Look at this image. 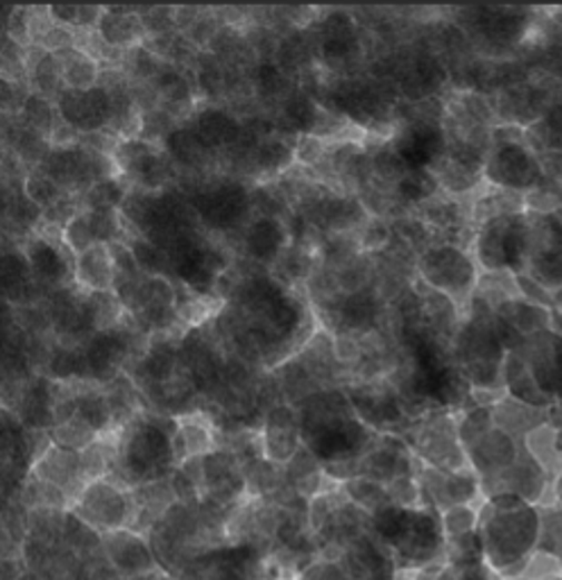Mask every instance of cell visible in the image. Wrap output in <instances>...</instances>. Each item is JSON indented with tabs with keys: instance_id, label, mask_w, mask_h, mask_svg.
Listing matches in <instances>:
<instances>
[{
	"instance_id": "obj_37",
	"label": "cell",
	"mask_w": 562,
	"mask_h": 580,
	"mask_svg": "<svg viewBox=\"0 0 562 580\" xmlns=\"http://www.w3.org/2000/svg\"><path fill=\"white\" fill-rule=\"evenodd\" d=\"M93 238L98 245H114V243H128L130 232L125 225L120 212L116 209H93L87 212Z\"/></svg>"
},
{
	"instance_id": "obj_34",
	"label": "cell",
	"mask_w": 562,
	"mask_h": 580,
	"mask_svg": "<svg viewBox=\"0 0 562 580\" xmlns=\"http://www.w3.org/2000/svg\"><path fill=\"white\" fill-rule=\"evenodd\" d=\"M343 492H345L347 501H352L354 505H358L363 512L369 514V518H372V514L382 512L384 508L393 505L386 485H382V483H377V481H372V479L356 476V479H352V481H345V483H343Z\"/></svg>"
},
{
	"instance_id": "obj_54",
	"label": "cell",
	"mask_w": 562,
	"mask_h": 580,
	"mask_svg": "<svg viewBox=\"0 0 562 580\" xmlns=\"http://www.w3.org/2000/svg\"><path fill=\"white\" fill-rule=\"evenodd\" d=\"M435 580H461V573H459V569L454 564H445L443 571L435 576Z\"/></svg>"
},
{
	"instance_id": "obj_47",
	"label": "cell",
	"mask_w": 562,
	"mask_h": 580,
	"mask_svg": "<svg viewBox=\"0 0 562 580\" xmlns=\"http://www.w3.org/2000/svg\"><path fill=\"white\" fill-rule=\"evenodd\" d=\"M61 240H65V245H67L76 256L82 254V252H87L89 247L98 245L96 238H93V232H91L87 212H80V214L65 227V232H61Z\"/></svg>"
},
{
	"instance_id": "obj_30",
	"label": "cell",
	"mask_w": 562,
	"mask_h": 580,
	"mask_svg": "<svg viewBox=\"0 0 562 580\" xmlns=\"http://www.w3.org/2000/svg\"><path fill=\"white\" fill-rule=\"evenodd\" d=\"M61 63V76L65 85L71 91H89L100 85L102 80V63L93 59L89 52L80 50L78 46L55 52Z\"/></svg>"
},
{
	"instance_id": "obj_27",
	"label": "cell",
	"mask_w": 562,
	"mask_h": 580,
	"mask_svg": "<svg viewBox=\"0 0 562 580\" xmlns=\"http://www.w3.org/2000/svg\"><path fill=\"white\" fill-rule=\"evenodd\" d=\"M517 216V214H515ZM513 216L487 220L474 236L476 264L485 273H511L509 271V229Z\"/></svg>"
},
{
	"instance_id": "obj_4",
	"label": "cell",
	"mask_w": 562,
	"mask_h": 580,
	"mask_svg": "<svg viewBox=\"0 0 562 580\" xmlns=\"http://www.w3.org/2000/svg\"><path fill=\"white\" fill-rule=\"evenodd\" d=\"M483 553L496 562H513L535 540V512L515 494L490 497L479 520Z\"/></svg>"
},
{
	"instance_id": "obj_15",
	"label": "cell",
	"mask_w": 562,
	"mask_h": 580,
	"mask_svg": "<svg viewBox=\"0 0 562 580\" xmlns=\"http://www.w3.org/2000/svg\"><path fill=\"white\" fill-rule=\"evenodd\" d=\"M102 553L120 580H132L152 571H161V562L148 535L132 529H120L102 535Z\"/></svg>"
},
{
	"instance_id": "obj_14",
	"label": "cell",
	"mask_w": 562,
	"mask_h": 580,
	"mask_svg": "<svg viewBox=\"0 0 562 580\" xmlns=\"http://www.w3.org/2000/svg\"><path fill=\"white\" fill-rule=\"evenodd\" d=\"M290 243L293 236L286 220L255 216L238 234L234 249L238 259L270 273V268L279 262V256L290 247Z\"/></svg>"
},
{
	"instance_id": "obj_16",
	"label": "cell",
	"mask_w": 562,
	"mask_h": 580,
	"mask_svg": "<svg viewBox=\"0 0 562 580\" xmlns=\"http://www.w3.org/2000/svg\"><path fill=\"white\" fill-rule=\"evenodd\" d=\"M59 118L65 120L78 135L105 132L111 120V98L109 91L98 85L89 91L67 89L55 102Z\"/></svg>"
},
{
	"instance_id": "obj_40",
	"label": "cell",
	"mask_w": 562,
	"mask_h": 580,
	"mask_svg": "<svg viewBox=\"0 0 562 580\" xmlns=\"http://www.w3.org/2000/svg\"><path fill=\"white\" fill-rule=\"evenodd\" d=\"M105 8L98 6H52L50 17L55 23L71 28L76 32L82 30H98Z\"/></svg>"
},
{
	"instance_id": "obj_11",
	"label": "cell",
	"mask_w": 562,
	"mask_h": 580,
	"mask_svg": "<svg viewBox=\"0 0 562 580\" xmlns=\"http://www.w3.org/2000/svg\"><path fill=\"white\" fill-rule=\"evenodd\" d=\"M356 417L377 433L404 435L413 420L408 417L397 391L388 379L352 383L345 389Z\"/></svg>"
},
{
	"instance_id": "obj_36",
	"label": "cell",
	"mask_w": 562,
	"mask_h": 580,
	"mask_svg": "<svg viewBox=\"0 0 562 580\" xmlns=\"http://www.w3.org/2000/svg\"><path fill=\"white\" fill-rule=\"evenodd\" d=\"M128 245L132 247L135 259L141 268L144 275L150 277H166L172 282V266H170V256L164 247H159L157 243L141 238V236H130Z\"/></svg>"
},
{
	"instance_id": "obj_32",
	"label": "cell",
	"mask_w": 562,
	"mask_h": 580,
	"mask_svg": "<svg viewBox=\"0 0 562 580\" xmlns=\"http://www.w3.org/2000/svg\"><path fill=\"white\" fill-rule=\"evenodd\" d=\"M82 474L87 485L93 481L111 479L118 461V449H116V438L114 435H102L93 444H89L82 454Z\"/></svg>"
},
{
	"instance_id": "obj_38",
	"label": "cell",
	"mask_w": 562,
	"mask_h": 580,
	"mask_svg": "<svg viewBox=\"0 0 562 580\" xmlns=\"http://www.w3.org/2000/svg\"><path fill=\"white\" fill-rule=\"evenodd\" d=\"M48 435H50V442H52V444H57V446H61V449L78 451V454H82V451H85L89 444H93L98 438H102V435H98L85 420H80L78 415H76L73 420L65 422V424L52 426V429L48 431Z\"/></svg>"
},
{
	"instance_id": "obj_39",
	"label": "cell",
	"mask_w": 562,
	"mask_h": 580,
	"mask_svg": "<svg viewBox=\"0 0 562 580\" xmlns=\"http://www.w3.org/2000/svg\"><path fill=\"white\" fill-rule=\"evenodd\" d=\"M19 116L28 127H32V130L39 132L43 139H48V141L52 139V132H55V127L59 122V114H57L55 102L32 94L28 98V102L23 105V111Z\"/></svg>"
},
{
	"instance_id": "obj_21",
	"label": "cell",
	"mask_w": 562,
	"mask_h": 580,
	"mask_svg": "<svg viewBox=\"0 0 562 580\" xmlns=\"http://www.w3.org/2000/svg\"><path fill=\"white\" fill-rule=\"evenodd\" d=\"M43 483L55 485L57 490L65 492L73 505V501L82 494L87 488L85 474H82V461L78 451L61 449L57 444H50L46 449V454L32 465L30 474Z\"/></svg>"
},
{
	"instance_id": "obj_17",
	"label": "cell",
	"mask_w": 562,
	"mask_h": 580,
	"mask_svg": "<svg viewBox=\"0 0 562 580\" xmlns=\"http://www.w3.org/2000/svg\"><path fill=\"white\" fill-rule=\"evenodd\" d=\"M247 497L245 492V474L243 463L231 454L229 449L218 446L205 456V497L220 508H234L238 501Z\"/></svg>"
},
{
	"instance_id": "obj_44",
	"label": "cell",
	"mask_w": 562,
	"mask_h": 580,
	"mask_svg": "<svg viewBox=\"0 0 562 580\" xmlns=\"http://www.w3.org/2000/svg\"><path fill=\"white\" fill-rule=\"evenodd\" d=\"M391 240H393V225L386 218L369 216V220L358 232V243L363 254H379L391 245Z\"/></svg>"
},
{
	"instance_id": "obj_43",
	"label": "cell",
	"mask_w": 562,
	"mask_h": 580,
	"mask_svg": "<svg viewBox=\"0 0 562 580\" xmlns=\"http://www.w3.org/2000/svg\"><path fill=\"white\" fill-rule=\"evenodd\" d=\"M443 520V531H445V540H459L463 535L476 533L479 531V512L470 505H456L450 508L445 512H441Z\"/></svg>"
},
{
	"instance_id": "obj_13",
	"label": "cell",
	"mask_w": 562,
	"mask_h": 580,
	"mask_svg": "<svg viewBox=\"0 0 562 580\" xmlns=\"http://www.w3.org/2000/svg\"><path fill=\"white\" fill-rule=\"evenodd\" d=\"M30 262L32 275L46 295L76 286V254L61 240V234L50 236L39 229L21 243Z\"/></svg>"
},
{
	"instance_id": "obj_52",
	"label": "cell",
	"mask_w": 562,
	"mask_h": 580,
	"mask_svg": "<svg viewBox=\"0 0 562 580\" xmlns=\"http://www.w3.org/2000/svg\"><path fill=\"white\" fill-rule=\"evenodd\" d=\"M73 46H76V30L65 28L59 23H55L50 28V32L43 37V41L39 43V48H43L46 52H61L67 48H73Z\"/></svg>"
},
{
	"instance_id": "obj_42",
	"label": "cell",
	"mask_w": 562,
	"mask_h": 580,
	"mask_svg": "<svg viewBox=\"0 0 562 580\" xmlns=\"http://www.w3.org/2000/svg\"><path fill=\"white\" fill-rule=\"evenodd\" d=\"M456 426H459V438H461L463 446L467 449L481 435H485L490 429H494L492 406H474V409L465 411L461 417H456Z\"/></svg>"
},
{
	"instance_id": "obj_20",
	"label": "cell",
	"mask_w": 562,
	"mask_h": 580,
	"mask_svg": "<svg viewBox=\"0 0 562 580\" xmlns=\"http://www.w3.org/2000/svg\"><path fill=\"white\" fill-rule=\"evenodd\" d=\"M189 122L194 125V130L200 135V139L223 157V161L225 155L238 146L245 130L243 116H238L227 105L216 102L200 105Z\"/></svg>"
},
{
	"instance_id": "obj_55",
	"label": "cell",
	"mask_w": 562,
	"mask_h": 580,
	"mask_svg": "<svg viewBox=\"0 0 562 580\" xmlns=\"http://www.w3.org/2000/svg\"><path fill=\"white\" fill-rule=\"evenodd\" d=\"M461 580H483V578L476 573H461Z\"/></svg>"
},
{
	"instance_id": "obj_1",
	"label": "cell",
	"mask_w": 562,
	"mask_h": 580,
	"mask_svg": "<svg viewBox=\"0 0 562 580\" xmlns=\"http://www.w3.org/2000/svg\"><path fill=\"white\" fill-rule=\"evenodd\" d=\"M302 440L323 461V465L361 459L372 442L379 438L377 431L365 426L345 393V389L323 391L297 406Z\"/></svg>"
},
{
	"instance_id": "obj_50",
	"label": "cell",
	"mask_w": 562,
	"mask_h": 580,
	"mask_svg": "<svg viewBox=\"0 0 562 580\" xmlns=\"http://www.w3.org/2000/svg\"><path fill=\"white\" fill-rule=\"evenodd\" d=\"M141 19L148 37H161L177 32L175 8H141Z\"/></svg>"
},
{
	"instance_id": "obj_46",
	"label": "cell",
	"mask_w": 562,
	"mask_h": 580,
	"mask_svg": "<svg viewBox=\"0 0 562 580\" xmlns=\"http://www.w3.org/2000/svg\"><path fill=\"white\" fill-rule=\"evenodd\" d=\"M386 490H388L391 503L397 505V508H404V510L424 508V503H422V488H420L417 476H400L393 483H388Z\"/></svg>"
},
{
	"instance_id": "obj_56",
	"label": "cell",
	"mask_w": 562,
	"mask_h": 580,
	"mask_svg": "<svg viewBox=\"0 0 562 580\" xmlns=\"http://www.w3.org/2000/svg\"><path fill=\"white\" fill-rule=\"evenodd\" d=\"M558 57H560V61H562V30H560V46H558Z\"/></svg>"
},
{
	"instance_id": "obj_19",
	"label": "cell",
	"mask_w": 562,
	"mask_h": 580,
	"mask_svg": "<svg viewBox=\"0 0 562 580\" xmlns=\"http://www.w3.org/2000/svg\"><path fill=\"white\" fill-rule=\"evenodd\" d=\"M465 451H467V461H470L472 472H476V476H481L483 481L504 474L520 459L517 440L511 433L496 429V426L490 429L485 435H481Z\"/></svg>"
},
{
	"instance_id": "obj_7",
	"label": "cell",
	"mask_w": 562,
	"mask_h": 580,
	"mask_svg": "<svg viewBox=\"0 0 562 580\" xmlns=\"http://www.w3.org/2000/svg\"><path fill=\"white\" fill-rule=\"evenodd\" d=\"M417 277L433 291L454 299L459 306L472 299L479 284L476 259L454 243H438L417 256Z\"/></svg>"
},
{
	"instance_id": "obj_53",
	"label": "cell",
	"mask_w": 562,
	"mask_h": 580,
	"mask_svg": "<svg viewBox=\"0 0 562 580\" xmlns=\"http://www.w3.org/2000/svg\"><path fill=\"white\" fill-rule=\"evenodd\" d=\"M391 580H420V571L411 567H397Z\"/></svg>"
},
{
	"instance_id": "obj_28",
	"label": "cell",
	"mask_w": 562,
	"mask_h": 580,
	"mask_svg": "<svg viewBox=\"0 0 562 580\" xmlns=\"http://www.w3.org/2000/svg\"><path fill=\"white\" fill-rule=\"evenodd\" d=\"M76 286L85 293H111L116 268L109 245H93L76 256Z\"/></svg>"
},
{
	"instance_id": "obj_29",
	"label": "cell",
	"mask_w": 562,
	"mask_h": 580,
	"mask_svg": "<svg viewBox=\"0 0 562 580\" xmlns=\"http://www.w3.org/2000/svg\"><path fill=\"white\" fill-rule=\"evenodd\" d=\"M76 415L85 420L98 435L114 433V415H111L109 397L105 393V385L91 381H78Z\"/></svg>"
},
{
	"instance_id": "obj_26",
	"label": "cell",
	"mask_w": 562,
	"mask_h": 580,
	"mask_svg": "<svg viewBox=\"0 0 562 580\" xmlns=\"http://www.w3.org/2000/svg\"><path fill=\"white\" fill-rule=\"evenodd\" d=\"M102 41L116 50L128 52L141 46L148 39L141 8H105V14L98 26Z\"/></svg>"
},
{
	"instance_id": "obj_41",
	"label": "cell",
	"mask_w": 562,
	"mask_h": 580,
	"mask_svg": "<svg viewBox=\"0 0 562 580\" xmlns=\"http://www.w3.org/2000/svg\"><path fill=\"white\" fill-rule=\"evenodd\" d=\"M23 190H26V196H28L37 207H41L43 212L50 209V207H55L57 203L69 198L67 193L61 190L41 168L28 170V175H26V179H23Z\"/></svg>"
},
{
	"instance_id": "obj_2",
	"label": "cell",
	"mask_w": 562,
	"mask_h": 580,
	"mask_svg": "<svg viewBox=\"0 0 562 580\" xmlns=\"http://www.w3.org/2000/svg\"><path fill=\"white\" fill-rule=\"evenodd\" d=\"M175 417L152 411L139 413L114 433L118 461L111 481L125 488H139L150 481L168 479L177 470L172 451Z\"/></svg>"
},
{
	"instance_id": "obj_33",
	"label": "cell",
	"mask_w": 562,
	"mask_h": 580,
	"mask_svg": "<svg viewBox=\"0 0 562 580\" xmlns=\"http://www.w3.org/2000/svg\"><path fill=\"white\" fill-rule=\"evenodd\" d=\"M130 193V184L125 181L122 175L116 177H107L96 181L85 196L80 198L82 212H93V209H116L120 212L125 198H128Z\"/></svg>"
},
{
	"instance_id": "obj_24",
	"label": "cell",
	"mask_w": 562,
	"mask_h": 580,
	"mask_svg": "<svg viewBox=\"0 0 562 580\" xmlns=\"http://www.w3.org/2000/svg\"><path fill=\"white\" fill-rule=\"evenodd\" d=\"M218 449V429L214 420L205 413H191L175 417V433H172V451L177 468L189 461L211 454Z\"/></svg>"
},
{
	"instance_id": "obj_10",
	"label": "cell",
	"mask_w": 562,
	"mask_h": 580,
	"mask_svg": "<svg viewBox=\"0 0 562 580\" xmlns=\"http://www.w3.org/2000/svg\"><path fill=\"white\" fill-rule=\"evenodd\" d=\"M71 512L96 529L100 535L120 529H132L135 522V497L132 490L111 479L89 483L73 501Z\"/></svg>"
},
{
	"instance_id": "obj_9",
	"label": "cell",
	"mask_w": 562,
	"mask_h": 580,
	"mask_svg": "<svg viewBox=\"0 0 562 580\" xmlns=\"http://www.w3.org/2000/svg\"><path fill=\"white\" fill-rule=\"evenodd\" d=\"M114 161L125 181L139 190L161 193L179 186L181 181V173L164 146H155L144 139L118 141Z\"/></svg>"
},
{
	"instance_id": "obj_8",
	"label": "cell",
	"mask_w": 562,
	"mask_h": 580,
	"mask_svg": "<svg viewBox=\"0 0 562 580\" xmlns=\"http://www.w3.org/2000/svg\"><path fill=\"white\" fill-rule=\"evenodd\" d=\"M459 17L456 26L487 57H499L520 43L531 21L524 8H463Z\"/></svg>"
},
{
	"instance_id": "obj_22",
	"label": "cell",
	"mask_w": 562,
	"mask_h": 580,
	"mask_svg": "<svg viewBox=\"0 0 562 580\" xmlns=\"http://www.w3.org/2000/svg\"><path fill=\"white\" fill-rule=\"evenodd\" d=\"M3 295L8 306L23 308V306H39L46 302V293L37 284L30 262L26 256L23 245L10 247L6 243V254H3Z\"/></svg>"
},
{
	"instance_id": "obj_51",
	"label": "cell",
	"mask_w": 562,
	"mask_h": 580,
	"mask_svg": "<svg viewBox=\"0 0 562 580\" xmlns=\"http://www.w3.org/2000/svg\"><path fill=\"white\" fill-rule=\"evenodd\" d=\"M30 14L32 8H10V14L6 17V37L17 41L23 48H30Z\"/></svg>"
},
{
	"instance_id": "obj_23",
	"label": "cell",
	"mask_w": 562,
	"mask_h": 580,
	"mask_svg": "<svg viewBox=\"0 0 562 580\" xmlns=\"http://www.w3.org/2000/svg\"><path fill=\"white\" fill-rule=\"evenodd\" d=\"M304 367L314 374V379L321 383L323 391L345 389L347 385V372L336 354V341L334 336L318 327V332L308 338V343L297 352Z\"/></svg>"
},
{
	"instance_id": "obj_5",
	"label": "cell",
	"mask_w": 562,
	"mask_h": 580,
	"mask_svg": "<svg viewBox=\"0 0 562 580\" xmlns=\"http://www.w3.org/2000/svg\"><path fill=\"white\" fill-rule=\"evenodd\" d=\"M483 179L511 193H531L546 179L542 161L524 141L517 125L494 127Z\"/></svg>"
},
{
	"instance_id": "obj_18",
	"label": "cell",
	"mask_w": 562,
	"mask_h": 580,
	"mask_svg": "<svg viewBox=\"0 0 562 580\" xmlns=\"http://www.w3.org/2000/svg\"><path fill=\"white\" fill-rule=\"evenodd\" d=\"M262 435H264L266 459L277 465H288L304 444L297 409L284 402L275 404L266 413Z\"/></svg>"
},
{
	"instance_id": "obj_12",
	"label": "cell",
	"mask_w": 562,
	"mask_h": 580,
	"mask_svg": "<svg viewBox=\"0 0 562 580\" xmlns=\"http://www.w3.org/2000/svg\"><path fill=\"white\" fill-rule=\"evenodd\" d=\"M318 325L336 336H367L386 327L388 306L374 291L341 295L332 304L314 311Z\"/></svg>"
},
{
	"instance_id": "obj_31",
	"label": "cell",
	"mask_w": 562,
	"mask_h": 580,
	"mask_svg": "<svg viewBox=\"0 0 562 580\" xmlns=\"http://www.w3.org/2000/svg\"><path fill=\"white\" fill-rule=\"evenodd\" d=\"M243 474H245L247 499H270L282 488H286L284 465H277L268 459H257L253 463L243 465Z\"/></svg>"
},
{
	"instance_id": "obj_35",
	"label": "cell",
	"mask_w": 562,
	"mask_h": 580,
	"mask_svg": "<svg viewBox=\"0 0 562 580\" xmlns=\"http://www.w3.org/2000/svg\"><path fill=\"white\" fill-rule=\"evenodd\" d=\"M17 499L28 508V510H71V501L69 497L57 490L50 483H43L34 476H28L26 483L21 485Z\"/></svg>"
},
{
	"instance_id": "obj_45",
	"label": "cell",
	"mask_w": 562,
	"mask_h": 580,
	"mask_svg": "<svg viewBox=\"0 0 562 580\" xmlns=\"http://www.w3.org/2000/svg\"><path fill=\"white\" fill-rule=\"evenodd\" d=\"M284 472H286V485L295 488L299 481L325 472V465L314 454V451H310L306 444H302V449L293 456V461L288 465H284Z\"/></svg>"
},
{
	"instance_id": "obj_48",
	"label": "cell",
	"mask_w": 562,
	"mask_h": 580,
	"mask_svg": "<svg viewBox=\"0 0 562 580\" xmlns=\"http://www.w3.org/2000/svg\"><path fill=\"white\" fill-rule=\"evenodd\" d=\"M329 141L321 139V137H310V135H302L297 137L295 144V166L304 168V170H314L316 166L323 164L325 155H327Z\"/></svg>"
},
{
	"instance_id": "obj_6",
	"label": "cell",
	"mask_w": 562,
	"mask_h": 580,
	"mask_svg": "<svg viewBox=\"0 0 562 580\" xmlns=\"http://www.w3.org/2000/svg\"><path fill=\"white\" fill-rule=\"evenodd\" d=\"M413 454L428 468L443 472H461L470 468L467 451L459 438L456 417L452 411H431L413 420L402 435Z\"/></svg>"
},
{
	"instance_id": "obj_25",
	"label": "cell",
	"mask_w": 562,
	"mask_h": 580,
	"mask_svg": "<svg viewBox=\"0 0 562 580\" xmlns=\"http://www.w3.org/2000/svg\"><path fill=\"white\" fill-rule=\"evenodd\" d=\"M132 497H135L132 531L141 535H150V531L161 522L164 514L177 503V497L170 485V476L132 488Z\"/></svg>"
},
{
	"instance_id": "obj_49",
	"label": "cell",
	"mask_w": 562,
	"mask_h": 580,
	"mask_svg": "<svg viewBox=\"0 0 562 580\" xmlns=\"http://www.w3.org/2000/svg\"><path fill=\"white\" fill-rule=\"evenodd\" d=\"M297 580H354V576L345 562L314 558L304 569H299Z\"/></svg>"
},
{
	"instance_id": "obj_3",
	"label": "cell",
	"mask_w": 562,
	"mask_h": 580,
	"mask_svg": "<svg viewBox=\"0 0 562 580\" xmlns=\"http://www.w3.org/2000/svg\"><path fill=\"white\" fill-rule=\"evenodd\" d=\"M179 188L189 198L200 225L227 243L231 238L236 243L245 225L255 218L253 184L227 173L181 179Z\"/></svg>"
}]
</instances>
